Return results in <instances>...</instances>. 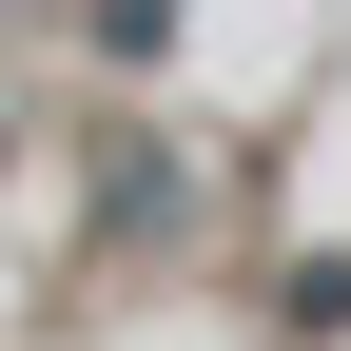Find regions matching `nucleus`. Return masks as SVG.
I'll use <instances>...</instances> for the list:
<instances>
[{"label": "nucleus", "instance_id": "f257e3e1", "mask_svg": "<svg viewBox=\"0 0 351 351\" xmlns=\"http://www.w3.org/2000/svg\"><path fill=\"white\" fill-rule=\"evenodd\" d=\"M98 39H117V59H156V39H176V0H98Z\"/></svg>", "mask_w": 351, "mask_h": 351}]
</instances>
